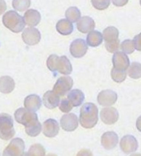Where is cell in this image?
<instances>
[{
    "mask_svg": "<svg viewBox=\"0 0 141 156\" xmlns=\"http://www.w3.org/2000/svg\"><path fill=\"white\" fill-rule=\"evenodd\" d=\"M98 121V108L94 103L87 102L80 109L79 123L85 129H92Z\"/></svg>",
    "mask_w": 141,
    "mask_h": 156,
    "instance_id": "obj_1",
    "label": "cell"
},
{
    "mask_svg": "<svg viewBox=\"0 0 141 156\" xmlns=\"http://www.w3.org/2000/svg\"><path fill=\"white\" fill-rule=\"evenodd\" d=\"M47 66L53 73L58 71L63 75H69L73 70L71 63L66 56L58 57L57 55H51L47 60Z\"/></svg>",
    "mask_w": 141,
    "mask_h": 156,
    "instance_id": "obj_2",
    "label": "cell"
},
{
    "mask_svg": "<svg viewBox=\"0 0 141 156\" xmlns=\"http://www.w3.org/2000/svg\"><path fill=\"white\" fill-rule=\"evenodd\" d=\"M4 26L13 33H20L24 29V19L14 10H9L4 15L2 18Z\"/></svg>",
    "mask_w": 141,
    "mask_h": 156,
    "instance_id": "obj_3",
    "label": "cell"
},
{
    "mask_svg": "<svg viewBox=\"0 0 141 156\" xmlns=\"http://www.w3.org/2000/svg\"><path fill=\"white\" fill-rule=\"evenodd\" d=\"M119 34V30L114 26H109L104 29L103 32V38L106 41L105 47L108 52L110 53L118 52L120 45Z\"/></svg>",
    "mask_w": 141,
    "mask_h": 156,
    "instance_id": "obj_4",
    "label": "cell"
},
{
    "mask_svg": "<svg viewBox=\"0 0 141 156\" xmlns=\"http://www.w3.org/2000/svg\"><path fill=\"white\" fill-rule=\"evenodd\" d=\"M15 134L16 132L13 128V120L11 115L7 113L0 114V138L3 140H9Z\"/></svg>",
    "mask_w": 141,
    "mask_h": 156,
    "instance_id": "obj_5",
    "label": "cell"
},
{
    "mask_svg": "<svg viewBox=\"0 0 141 156\" xmlns=\"http://www.w3.org/2000/svg\"><path fill=\"white\" fill-rule=\"evenodd\" d=\"M24 150V141L20 138H15L4 150L3 156H22Z\"/></svg>",
    "mask_w": 141,
    "mask_h": 156,
    "instance_id": "obj_6",
    "label": "cell"
},
{
    "mask_svg": "<svg viewBox=\"0 0 141 156\" xmlns=\"http://www.w3.org/2000/svg\"><path fill=\"white\" fill-rule=\"evenodd\" d=\"M73 85L74 81L70 76H61L57 80L52 91L58 96L63 97L70 92Z\"/></svg>",
    "mask_w": 141,
    "mask_h": 156,
    "instance_id": "obj_7",
    "label": "cell"
},
{
    "mask_svg": "<svg viewBox=\"0 0 141 156\" xmlns=\"http://www.w3.org/2000/svg\"><path fill=\"white\" fill-rule=\"evenodd\" d=\"M15 119L18 123L26 126L32 121L38 120V116L35 112L20 108L15 112Z\"/></svg>",
    "mask_w": 141,
    "mask_h": 156,
    "instance_id": "obj_8",
    "label": "cell"
},
{
    "mask_svg": "<svg viewBox=\"0 0 141 156\" xmlns=\"http://www.w3.org/2000/svg\"><path fill=\"white\" fill-rule=\"evenodd\" d=\"M22 39L25 44L29 46H34L39 43L41 40V34L36 28H26L23 31Z\"/></svg>",
    "mask_w": 141,
    "mask_h": 156,
    "instance_id": "obj_9",
    "label": "cell"
},
{
    "mask_svg": "<svg viewBox=\"0 0 141 156\" xmlns=\"http://www.w3.org/2000/svg\"><path fill=\"white\" fill-rule=\"evenodd\" d=\"M70 53L74 58H81L86 55L88 49L87 44L84 39H77L72 41L70 45Z\"/></svg>",
    "mask_w": 141,
    "mask_h": 156,
    "instance_id": "obj_10",
    "label": "cell"
},
{
    "mask_svg": "<svg viewBox=\"0 0 141 156\" xmlns=\"http://www.w3.org/2000/svg\"><path fill=\"white\" fill-rule=\"evenodd\" d=\"M120 147L126 154L134 153L138 148V140L132 135H125L120 141Z\"/></svg>",
    "mask_w": 141,
    "mask_h": 156,
    "instance_id": "obj_11",
    "label": "cell"
},
{
    "mask_svg": "<svg viewBox=\"0 0 141 156\" xmlns=\"http://www.w3.org/2000/svg\"><path fill=\"white\" fill-rule=\"evenodd\" d=\"M118 95L110 89L103 90L98 95V102L102 106H111L117 101Z\"/></svg>",
    "mask_w": 141,
    "mask_h": 156,
    "instance_id": "obj_12",
    "label": "cell"
},
{
    "mask_svg": "<svg viewBox=\"0 0 141 156\" xmlns=\"http://www.w3.org/2000/svg\"><path fill=\"white\" fill-rule=\"evenodd\" d=\"M78 125V118L74 113L66 114L60 119V126L66 132H73L77 129Z\"/></svg>",
    "mask_w": 141,
    "mask_h": 156,
    "instance_id": "obj_13",
    "label": "cell"
},
{
    "mask_svg": "<svg viewBox=\"0 0 141 156\" xmlns=\"http://www.w3.org/2000/svg\"><path fill=\"white\" fill-rule=\"evenodd\" d=\"M100 119L104 123L111 125L117 123L119 120V112L115 108H106L100 111Z\"/></svg>",
    "mask_w": 141,
    "mask_h": 156,
    "instance_id": "obj_14",
    "label": "cell"
},
{
    "mask_svg": "<svg viewBox=\"0 0 141 156\" xmlns=\"http://www.w3.org/2000/svg\"><path fill=\"white\" fill-rule=\"evenodd\" d=\"M114 68L120 70H127L129 67V59L122 52H116L112 58Z\"/></svg>",
    "mask_w": 141,
    "mask_h": 156,
    "instance_id": "obj_15",
    "label": "cell"
},
{
    "mask_svg": "<svg viewBox=\"0 0 141 156\" xmlns=\"http://www.w3.org/2000/svg\"><path fill=\"white\" fill-rule=\"evenodd\" d=\"M43 134L47 137L52 138L57 136L59 133L58 123L55 119H49L45 121L43 123Z\"/></svg>",
    "mask_w": 141,
    "mask_h": 156,
    "instance_id": "obj_16",
    "label": "cell"
},
{
    "mask_svg": "<svg viewBox=\"0 0 141 156\" xmlns=\"http://www.w3.org/2000/svg\"><path fill=\"white\" fill-rule=\"evenodd\" d=\"M119 142L118 135L114 132L104 133L101 136L102 146L106 150H111L116 147Z\"/></svg>",
    "mask_w": 141,
    "mask_h": 156,
    "instance_id": "obj_17",
    "label": "cell"
},
{
    "mask_svg": "<svg viewBox=\"0 0 141 156\" xmlns=\"http://www.w3.org/2000/svg\"><path fill=\"white\" fill-rule=\"evenodd\" d=\"M95 27L94 20L88 16H84L80 18L77 23L78 31L82 34H89L92 31Z\"/></svg>",
    "mask_w": 141,
    "mask_h": 156,
    "instance_id": "obj_18",
    "label": "cell"
},
{
    "mask_svg": "<svg viewBox=\"0 0 141 156\" xmlns=\"http://www.w3.org/2000/svg\"><path fill=\"white\" fill-rule=\"evenodd\" d=\"M42 101L45 107L48 109H55L60 104V96L53 91H47L44 94Z\"/></svg>",
    "mask_w": 141,
    "mask_h": 156,
    "instance_id": "obj_19",
    "label": "cell"
},
{
    "mask_svg": "<svg viewBox=\"0 0 141 156\" xmlns=\"http://www.w3.org/2000/svg\"><path fill=\"white\" fill-rule=\"evenodd\" d=\"M24 21L25 23L28 25L30 27L37 26L41 21V15L39 11L34 9H30L26 10L24 14Z\"/></svg>",
    "mask_w": 141,
    "mask_h": 156,
    "instance_id": "obj_20",
    "label": "cell"
},
{
    "mask_svg": "<svg viewBox=\"0 0 141 156\" xmlns=\"http://www.w3.org/2000/svg\"><path fill=\"white\" fill-rule=\"evenodd\" d=\"M24 106L31 111H37L42 106V100L37 94H30L24 100Z\"/></svg>",
    "mask_w": 141,
    "mask_h": 156,
    "instance_id": "obj_21",
    "label": "cell"
},
{
    "mask_svg": "<svg viewBox=\"0 0 141 156\" xmlns=\"http://www.w3.org/2000/svg\"><path fill=\"white\" fill-rule=\"evenodd\" d=\"M67 99L73 107H79L85 100V94L80 89H73L68 93Z\"/></svg>",
    "mask_w": 141,
    "mask_h": 156,
    "instance_id": "obj_22",
    "label": "cell"
},
{
    "mask_svg": "<svg viewBox=\"0 0 141 156\" xmlns=\"http://www.w3.org/2000/svg\"><path fill=\"white\" fill-rule=\"evenodd\" d=\"M14 80L8 76H5L0 78V92L3 94H9L15 89Z\"/></svg>",
    "mask_w": 141,
    "mask_h": 156,
    "instance_id": "obj_23",
    "label": "cell"
},
{
    "mask_svg": "<svg viewBox=\"0 0 141 156\" xmlns=\"http://www.w3.org/2000/svg\"><path fill=\"white\" fill-rule=\"evenodd\" d=\"M56 30L59 34L63 36L69 35L74 31V26L72 23L66 19H61L57 23Z\"/></svg>",
    "mask_w": 141,
    "mask_h": 156,
    "instance_id": "obj_24",
    "label": "cell"
},
{
    "mask_svg": "<svg viewBox=\"0 0 141 156\" xmlns=\"http://www.w3.org/2000/svg\"><path fill=\"white\" fill-rule=\"evenodd\" d=\"M103 36L100 32L98 31H92L89 32L87 36V44L89 47H96L101 44L103 42Z\"/></svg>",
    "mask_w": 141,
    "mask_h": 156,
    "instance_id": "obj_25",
    "label": "cell"
},
{
    "mask_svg": "<svg viewBox=\"0 0 141 156\" xmlns=\"http://www.w3.org/2000/svg\"><path fill=\"white\" fill-rule=\"evenodd\" d=\"M25 129H26V132L28 136H37L39 135L42 132V125L39 123V120H35V121H32L28 125L25 126Z\"/></svg>",
    "mask_w": 141,
    "mask_h": 156,
    "instance_id": "obj_26",
    "label": "cell"
},
{
    "mask_svg": "<svg viewBox=\"0 0 141 156\" xmlns=\"http://www.w3.org/2000/svg\"><path fill=\"white\" fill-rule=\"evenodd\" d=\"M66 17L70 23H77L81 18V12L77 7H70L66 11Z\"/></svg>",
    "mask_w": 141,
    "mask_h": 156,
    "instance_id": "obj_27",
    "label": "cell"
},
{
    "mask_svg": "<svg viewBox=\"0 0 141 156\" xmlns=\"http://www.w3.org/2000/svg\"><path fill=\"white\" fill-rule=\"evenodd\" d=\"M129 76L133 79H138L141 78V63L134 62L130 65L127 71Z\"/></svg>",
    "mask_w": 141,
    "mask_h": 156,
    "instance_id": "obj_28",
    "label": "cell"
},
{
    "mask_svg": "<svg viewBox=\"0 0 141 156\" xmlns=\"http://www.w3.org/2000/svg\"><path fill=\"white\" fill-rule=\"evenodd\" d=\"M13 7L19 12H24L31 6V0H13Z\"/></svg>",
    "mask_w": 141,
    "mask_h": 156,
    "instance_id": "obj_29",
    "label": "cell"
},
{
    "mask_svg": "<svg viewBox=\"0 0 141 156\" xmlns=\"http://www.w3.org/2000/svg\"><path fill=\"white\" fill-rule=\"evenodd\" d=\"M111 75L112 79L114 80L115 82L117 83H121L127 78V73H126V70H120L116 68H113L111 70Z\"/></svg>",
    "mask_w": 141,
    "mask_h": 156,
    "instance_id": "obj_30",
    "label": "cell"
},
{
    "mask_svg": "<svg viewBox=\"0 0 141 156\" xmlns=\"http://www.w3.org/2000/svg\"><path fill=\"white\" fill-rule=\"evenodd\" d=\"M28 153L30 156H45L46 151L42 144H34L29 148Z\"/></svg>",
    "mask_w": 141,
    "mask_h": 156,
    "instance_id": "obj_31",
    "label": "cell"
},
{
    "mask_svg": "<svg viewBox=\"0 0 141 156\" xmlns=\"http://www.w3.org/2000/svg\"><path fill=\"white\" fill-rule=\"evenodd\" d=\"M121 49L124 53L126 54H132L135 51V45L132 40L126 39L121 44Z\"/></svg>",
    "mask_w": 141,
    "mask_h": 156,
    "instance_id": "obj_32",
    "label": "cell"
},
{
    "mask_svg": "<svg viewBox=\"0 0 141 156\" xmlns=\"http://www.w3.org/2000/svg\"><path fill=\"white\" fill-rule=\"evenodd\" d=\"M92 6L98 10H104L109 7L110 0H91Z\"/></svg>",
    "mask_w": 141,
    "mask_h": 156,
    "instance_id": "obj_33",
    "label": "cell"
},
{
    "mask_svg": "<svg viewBox=\"0 0 141 156\" xmlns=\"http://www.w3.org/2000/svg\"><path fill=\"white\" fill-rule=\"evenodd\" d=\"M73 108V106L72 105L70 104V102H69V100L68 99H63L61 100V102H60L59 104V109L60 110V111L63 112V113H69L70 110H72Z\"/></svg>",
    "mask_w": 141,
    "mask_h": 156,
    "instance_id": "obj_34",
    "label": "cell"
},
{
    "mask_svg": "<svg viewBox=\"0 0 141 156\" xmlns=\"http://www.w3.org/2000/svg\"><path fill=\"white\" fill-rule=\"evenodd\" d=\"M132 41L134 43L135 48L138 51H141V33L135 36Z\"/></svg>",
    "mask_w": 141,
    "mask_h": 156,
    "instance_id": "obj_35",
    "label": "cell"
},
{
    "mask_svg": "<svg viewBox=\"0 0 141 156\" xmlns=\"http://www.w3.org/2000/svg\"><path fill=\"white\" fill-rule=\"evenodd\" d=\"M129 0H112V3L117 7H123L128 3Z\"/></svg>",
    "mask_w": 141,
    "mask_h": 156,
    "instance_id": "obj_36",
    "label": "cell"
},
{
    "mask_svg": "<svg viewBox=\"0 0 141 156\" xmlns=\"http://www.w3.org/2000/svg\"><path fill=\"white\" fill-rule=\"evenodd\" d=\"M77 156H93L92 152L89 150L83 149L81 150L79 153H77Z\"/></svg>",
    "mask_w": 141,
    "mask_h": 156,
    "instance_id": "obj_37",
    "label": "cell"
},
{
    "mask_svg": "<svg viewBox=\"0 0 141 156\" xmlns=\"http://www.w3.org/2000/svg\"><path fill=\"white\" fill-rule=\"evenodd\" d=\"M7 9V4L5 0H0V16L3 14Z\"/></svg>",
    "mask_w": 141,
    "mask_h": 156,
    "instance_id": "obj_38",
    "label": "cell"
},
{
    "mask_svg": "<svg viewBox=\"0 0 141 156\" xmlns=\"http://www.w3.org/2000/svg\"><path fill=\"white\" fill-rule=\"evenodd\" d=\"M136 127L138 129L139 132H141V115L140 117H138V119H137L136 121Z\"/></svg>",
    "mask_w": 141,
    "mask_h": 156,
    "instance_id": "obj_39",
    "label": "cell"
},
{
    "mask_svg": "<svg viewBox=\"0 0 141 156\" xmlns=\"http://www.w3.org/2000/svg\"><path fill=\"white\" fill-rule=\"evenodd\" d=\"M130 156H141V154H140V153H135V154H132V155H131Z\"/></svg>",
    "mask_w": 141,
    "mask_h": 156,
    "instance_id": "obj_40",
    "label": "cell"
},
{
    "mask_svg": "<svg viewBox=\"0 0 141 156\" xmlns=\"http://www.w3.org/2000/svg\"><path fill=\"white\" fill-rule=\"evenodd\" d=\"M22 156H30L29 154H28V153H24V154H23Z\"/></svg>",
    "mask_w": 141,
    "mask_h": 156,
    "instance_id": "obj_41",
    "label": "cell"
},
{
    "mask_svg": "<svg viewBox=\"0 0 141 156\" xmlns=\"http://www.w3.org/2000/svg\"><path fill=\"white\" fill-rule=\"evenodd\" d=\"M47 156H58V155H55V154H52V153H50V154H48V155H47Z\"/></svg>",
    "mask_w": 141,
    "mask_h": 156,
    "instance_id": "obj_42",
    "label": "cell"
},
{
    "mask_svg": "<svg viewBox=\"0 0 141 156\" xmlns=\"http://www.w3.org/2000/svg\"><path fill=\"white\" fill-rule=\"evenodd\" d=\"M140 6H141V0H140Z\"/></svg>",
    "mask_w": 141,
    "mask_h": 156,
    "instance_id": "obj_43",
    "label": "cell"
}]
</instances>
